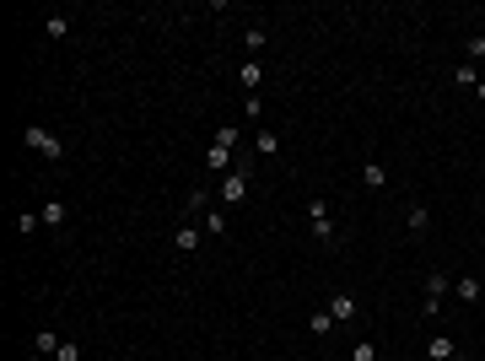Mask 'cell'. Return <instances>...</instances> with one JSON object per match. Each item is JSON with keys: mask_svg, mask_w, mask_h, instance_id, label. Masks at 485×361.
<instances>
[{"mask_svg": "<svg viewBox=\"0 0 485 361\" xmlns=\"http://www.w3.org/2000/svg\"><path fill=\"white\" fill-rule=\"evenodd\" d=\"M44 227V216H38V210H27V216H16V232H38Z\"/></svg>", "mask_w": 485, "mask_h": 361, "instance_id": "cell-21", "label": "cell"}, {"mask_svg": "<svg viewBox=\"0 0 485 361\" xmlns=\"http://www.w3.org/2000/svg\"><path fill=\"white\" fill-rule=\"evenodd\" d=\"M464 49H469V60H485V33H474V38H469Z\"/></svg>", "mask_w": 485, "mask_h": 361, "instance_id": "cell-23", "label": "cell"}, {"mask_svg": "<svg viewBox=\"0 0 485 361\" xmlns=\"http://www.w3.org/2000/svg\"><path fill=\"white\" fill-rule=\"evenodd\" d=\"M189 210H200V216H205V210H210V189H189Z\"/></svg>", "mask_w": 485, "mask_h": 361, "instance_id": "cell-16", "label": "cell"}, {"mask_svg": "<svg viewBox=\"0 0 485 361\" xmlns=\"http://www.w3.org/2000/svg\"><path fill=\"white\" fill-rule=\"evenodd\" d=\"M307 324H313V335H318V340H324V335H329V329H335V313H329V307H324V313H313V318H307Z\"/></svg>", "mask_w": 485, "mask_h": 361, "instance_id": "cell-14", "label": "cell"}, {"mask_svg": "<svg viewBox=\"0 0 485 361\" xmlns=\"http://www.w3.org/2000/svg\"><path fill=\"white\" fill-rule=\"evenodd\" d=\"M44 33H48V38H65V33H71V22H65V16H48Z\"/></svg>", "mask_w": 485, "mask_h": 361, "instance_id": "cell-18", "label": "cell"}, {"mask_svg": "<svg viewBox=\"0 0 485 361\" xmlns=\"http://www.w3.org/2000/svg\"><path fill=\"white\" fill-rule=\"evenodd\" d=\"M238 81H242V92H248V97H259V81H265V65H259V60H242Z\"/></svg>", "mask_w": 485, "mask_h": 361, "instance_id": "cell-4", "label": "cell"}, {"mask_svg": "<svg viewBox=\"0 0 485 361\" xmlns=\"http://www.w3.org/2000/svg\"><path fill=\"white\" fill-rule=\"evenodd\" d=\"M362 183H367V189H383V183H388V168H383V162H367V168H362Z\"/></svg>", "mask_w": 485, "mask_h": 361, "instance_id": "cell-11", "label": "cell"}, {"mask_svg": "<svg viewBox=\"0 0 485 361\" xmlns=\"http://www.w3.org/2000/svg\"><path fill=\"white\" fill-rule=\"evenodd\" d=\"M33 345H38V350H44V356H54V350H60V340H54V335H48V329H44V335H38V340H33Z\"/></svg>", "mask_w": 485, "mask_h": 361, "instance_id": "cell-22", "label": "cell"}, {"mask_svg": "<svg viewBox=\"0 0 485 361\" xmlns=\"http://www.w3.org/2000/svg\"><path fill=\"white\" fill-rule=\"evenodd\" d=\"M38 216H44V227H54V232H60V227H65V221H71V210H65V205H60V200H48V205H44V210H38Z\"/></svg>", "mask_w": 485, "mask_h": 361, "instance_id": "cell-9", "label": "cell"}, {"mask_svg": "<svg viewBox=\"0 0 485 361\" xmlns=\"http://www.w3.org/2000/svg\"><path fill=\"white\" fill-rule=\"evenodd\" d=\"M351 361H377V345H372V340H362V345H356V356Z\"/></svg>", "mask_w": 485, "mask_h": 361, "instance_id": "cell-24", "label": "cell"}, {"mask_svg": "<svg viewBox=\"0 0 485 361\" xmlns=\"http://www.w3.org/2000/svg\"><path fill=\"white\" fill-rule=\"evenodd\" d=\"M474 92H480V103H485V81H480V86H474Z\"/></svg>", "mask_w": 485, "mask_h": 361, "instance_id": "cell-25", "label": "cell"}, {"mask_svg": "<svg viewBox=\"0 0 485 361\" xmlns=\"http://www.w3.org/2000/svg\"><path fill=\"white\" fill-rule=\"evenodd\" d=\"M453 291H459L464 302H480V291H485V286H480L474 275H459V280H453Z\"/></svg>", "mask_w": 485, "mask_h": 361, "instance_id": "cell-12", "label": "cell"}, {"mask_svg": "<svg viewBox=\"0 0 485 361\" xmlns=\"http://www.w3.org/2000/svg\"><path fill=\"white\" fill-rule=\"evenodd\" d=\"M426 356H432V361H453V356H459V345H453L448 335H432V340H426Z\"/></svg>", "mask_w": 485, "mask_h": 361, "instance_id": "cell-6", "label": "cell"}, {"mask_svg": "<svg viewBox=\"0 0 485 361\" xmlns=\"http://www.w3.org/2000/svg\"><path fill=\"white\" fill-rule=\"evenodd\" d=\"M200 238H205V232H200V227H189V221H183V227L173 232V248H178V253H194V248H200Z\"/></svg>", "mask_w": 485, "mask_h": 361, "instance_id": "cell-5", "label": "cell"}, {"mask_svg": "<svg viewBox=\"0 0 485 361\" xmlns=\"http://www.w3.org/2000/svg\"><path fill=\"white\" fill-rule=\"evenodd\" d=\"M254 151H259V157H275V151H280L275 130H259V135H254Z\"/></svg>", "mask_w": 485, "mask_h": 361, "instance_id": "cell-13", "label": "cell"}, {"mask_svg": "<svg viewBox=\"0 0 485 361\" xmlns=\"http://www.w3.org/2000/svg\"><path fill=\"white\" fill-rule=\"evenodd\" d=\"M453 81H459V86H480V76H474V65H459V71H453Z\"/></svg>", "mask_w": 485, "mask_h": 361, "instance_id": "cell-19", "label": "cell"}, {"mask_svg": "<svg viewBox=\"0 0 485 361\" xmlns=\"http://www.w3.org/2000/svg\"><path fill=\"white\" fill-rule=\"evenodd\" d=\"M22 141H27V146H33L38 157H48V162H60V157H65V146H60V141H54V135H48V130H44V124H27V130H22Z\"/></svg>", "mask_w": 485, "mask_h": 361, "instance_id": "cell-1", "label": "cell"}, {"mask_svg": "<svg viewBox=\"0 0 485 361\" xmlns=\"http://www.w3.org/2000/svg\"><path fill=\"white\" fill-rule=\"evenodd\" d=\"M205 232H227V216H221L216 205H210V210H205Z\"/></svg>", "mask_w": 485, "mask_h": 361, "instance_id": "cell-20", "label": "cell"}, {"mask_svg": "<svg viewBox=\"0 0 485 361\" xmlns=\"http://www.w3.org/2000/svg\"><path fill=\"white\" fill-rule=\"evenodd\" d=\"M404 227H410L415 238H421V232L432 227V210H426V205H410V216H404Z\"/></svg>", "mask_w": 485, "mask_h": 361, "instance_id": "cell-10", "label": "cell"}, {"mask_svg": "<svg viewBox=\"0 0 485 361\" xmlns=\"http://www.w3.org/2000/svg\"><path fill=\"white\" fill-rule=\"evenodd\" d=\"M324 361H335V356H324Z\"/></svg>", "mask_w": 485, "mask_h": 361, "instance_id": "cell-26", "label": "cell"}, {"mask_svg": "<svg viewBox=\"0 0 485 361\" xmlns=\"http://www.w3.org/2000/svg\"><path fill=\"white\" fill-rule=\"evenodd\" d=\"M54 361H81V345H76V340H60V350H54Z\"/></svg>", "mask_w": 485, "mask_h": 361, "instance_id": "cell-17", "label": "cell"}, {"mask_svg": "<svg viewBox=\"0 0 485 361\" xmlns=\"http://www.w3.org/2000/svg\"><path fill=\"white\" fill-rule=\"evenodd\" d=\"M227 162H232V146L210 141V151H205V168H210V173H227Z\"/></svg>", "mask_w": 485, "mask_h": 361, "instance_id": "cell-8", "label": "cell"}, {"mask_svg": "<svg viewBox=\"0 0 485 361\" xmlns=\"http://www.w3.org/2000/svg\"><path fill=\"white\" fill-rule=\"evenodd\" d=\"M242 49H248V54H259V49H265V27H248V33H242Z\"/></svg>", "mask_w": 485, "mask_h": 361, "instance_id": "cell-15", "label": "cell"}, {"mask_svg": "<svg viewBox=\"0 0 485 361\" xmlns=\"http://www.w3.org/2000/svg\"><path fill=\"white\" fill-rule=\"evenodd\" d=\"M329 313H335V324L340 318H356V297L351 291H335V297H329Z\"/></svg>", "mask_w": 485, "mask_h": 361, "instance_id": "cell-7", "label": "cell"}, {"mask_svg": "<svg viewBox=\"0 0 485 361\" xmlns=\"http://www.w3.org/2000/svg\"><path fill=\"white\" fill-rule=\"evenodd\" d=\"M221 200H227V205H242V200H248V168H232V173H227Z\"/></svg>", "mask_w": 485, "mask_h": 361, "instance_id": "cell-3", "label": "cell"}, {"mask_svg": "<svg viewBox=\"0 0 485 361\" xmlns=\"http://www.w3.org/2000/svg\"><path fill=\"white\" fill-rule=\"evenodd\" d=\"M307 221H313V238H318V243H335V238H340L335 221H329V200H318V194L307 200Z\"/></svg>", "mask_w": 485, "mask_h": 361, "instance_id": "cell-2", "label": "cell"}]
</instances>
